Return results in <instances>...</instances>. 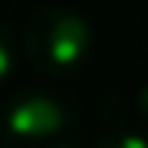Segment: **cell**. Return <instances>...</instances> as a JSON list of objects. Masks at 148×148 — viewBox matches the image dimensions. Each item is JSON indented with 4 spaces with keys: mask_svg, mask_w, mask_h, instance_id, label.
I'll return each mask as SVG.
<instances>
[{
    "mask_svg": "<svg viewBox=\"0 0 148 148\" xmlns=\"http://www.w3.org/2000/svg\"><path fill=\"white\" fill-rule=\"evenodd\" d=\"M93 48H97V35L90 21L66 3L38 7L21 28V55L41 79L79 76L90 66Z\"/></svg>",
    "mask_w": 148,
    "mask_h": 148,
    "instance_id": "obj_1",
    "label": "cell"
},
{
    "mask_svg": "<svg viewBox=\"0 0 148 148\" xmlns=\"http://www.w3.org/2000/svg\"><path fill=\"white\" fill-rule=\"evenodd\" d=\"M0 148H79V117L66 100L28 90L0 117Z\"/></svg>",
    "mask_w": 148,
    "mask_h": 148,
    "instance_id": "obj_2",
    "label": "cell"
},
{
    "mask_svg": "<svg viewBox=\"0 0 148 148\" xmlns=\"http://www.w3.org/2000/svg\"><path fill=\"white\" fill-rule=\"evenodd\" d=\"M107 103H114V107H103V121L107 124H124V127H131V121L148 124V79L110 93Z\"/></svg>",
    "mask_w": 148,
    "mask_h": 148,
    "instance_id": "obj_3",
    "label": "cell"
},
{
    "mask_svg": "<svg viewBox=\"0 0 148 148\" xmlns=\"http://www.w3.org/2000/svg\"><path fill=\"white\" fill-rule=\"evenodd\" d=\"M86 148H148V134L141 127H124V124H107Z\"/></svg>",
    "mask_w": 148,
    "mask_h": 148,
    "instance_id": "obj_4",
    "label": "cell"
},
{
    "mask_svg": "<svg viewBox=\"0 0 148 148\" xmlns=\"http://www.w3.org/2000/svg\"><path fill=\"white\" fill-rule=\"evenodd\" d=\"M17 55H21V38L14 35V28L0 17V86L14 76V69H17Z\"/></svg>",
    "mask_w": 148,
    "mask_h": 148,
    "instance_id": "obj_5",
    "label": "cell"
}]
</instances>
